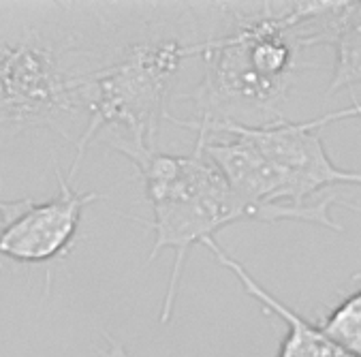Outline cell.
Masks as SVG:
<instances>
[{
    "mask_svg": "<svg viewBox=\"0 0 361 357\" xmlns=\"http://www.w3.org/2000/svg\"><path fill=\"white\" fill-rule=\"evenodd\" d=\"M205 135L197 133L192 152L176 157L159 152L157 148L133 146L124 137H107V144L130 159L146 184V197L154 214L152 223L139 219L141 225L154 229V246L146 263H152L165 248L176 250L161 308V323H167L173 315L184 261L190 248L199 244L203 246L207 238H214L216 231L233 223H261L259 210L240 201L221 171L205 157Z\"/></svg>",
    "mask_w": 361,
    "mask_h": 357,
    "instance_id": "6da1fadb",
    "label": "cell"
},
{
    "mask_svg": "<svg viewBox=\"0 0 361 357\" xmlns=\"http://www.w3.org/2000/svg\"><path fill=\"white\" fill-rule=\"evenodd\" d=\"M300 3L286 9L259 5L255 13H235L231 30L188 45V56H201L203 80L180 99L199 107V120L235 122L238 111L271 116L295 73Z\"/></svg>",
    "mask_w": 361,
    "mask_h": 357,
    "instance_id": "7a4b0ae2",
    "label": "cell"
},
{
    "mask_svg": "<svg viewBox=\"0 0 361 357\" xmlns=\"http://www.w3.org/2000/svg\"><path fill=\"white\" fill-rule=\"evenodd\" d=\"M188 45L180 41L141 43L126 56L97 73L84 78L82 101L88 107V126L78 139V155L68 178L73 176L88 146L107 126L128 128L133 146L157 148L161 118L167 116V97Z\"/></svg>",
    "mask_w": 361,
    "mask_h": 357,
    "instance_id": "3957f363",
    "label": "cell"
},
{
    "mask_svg": "<svg viewBox=\"0 0 361 357\" xmlns=\"http://www.w3.org/2000/svg\"><path fill=\"white\" fill-rule=\"evenodd\" d=\"M359 105L348 109H340L334 114H325L321 118L302 120V122H286L271 120L259 126H246L238 122H212V120H182L171 114L165 118L184 128H192L205 137L214 133L242 135L267 159L274 167L284 171L286 176L295 178L312 197H319L336 186H357L359 171H346L331 163L325 144L321 139V131L338 120L357 118Z\"/></svg>",
    "mask_w": 361,
    "mask_h": 357,
    "instance_id": "277c9868",
    "label": "cell"
},
{
    "mask_svg": "<svg viewBox=\"0 0 361 357\" xmlns=\"http://www.w3.org/2000/svg\"><path fill=\"white\" fill-rule=\"evenodd\" d=\"M58 195L47 201L30 197L0 201V257L20 263H45L62 257L73 244L84 210L99 193H80L56 165Z\"/></svg>",
    "mask_w": 361,
    "mask_h": 357,
    "instance_id": "5b68a950",
    "label": "cell"
},
{
    "mask_svg": "<svg viewBox=\"0 0 361 357\" xmlns=\"http://www.w3.org/2000/svg\"><path fill=\"white\" fill-rule=\"evenodd\" d=\"M82 75H64L56 58L32 43L13 45L0 78V109L13 122L58 126V116L82 101Z\"/></svg>",
    "mask_w": 361,
    "mask_h": 357,
    "instance_id": "8992f818",
    "label": "cell"
},
{
    "mask_svg": "<svg viewBox=\"0 0 361 357\" xmlns=\"http://www.w3.org/2000/svg\"><path fill=\"white\" fill-rule=\"evenodd\" d=\"M359 3H302L298 39L302 47L329 45L336 54L329 95L348 90L355 105L359 90Z\"/></svg>",
    "mask_w": 361,
    "mask_h": 357,
    "instance_id": "52a82bcc",
    "label": "cell"
},
{
    "mask_svg": "<svg viewBox=\"0 0 361 357\" xmlns=\"http://www.w3.org/2000/svg\"><path fill=\"white\" fill-rule=\"evenodd\" d=\"M203 246H207L216 255V259H219V263L223 267H227L229 272H233L238 276L240 284L248 296H252L257 302L263 304L265 310L274 313L278 319L284 321L286 338L280 344L278 357H357V355L346 353L344 349L336 346L334 342H329L314 323H310L308 319H304L302 315L291 310L286 304H282L278 298H274L269 291H265L261 284L250 276V272L238 259H233L227 250H223L221 244L214 238H207L203 242Z\"/></svg>",
    "mask_w": 361,
    "mask_h": 357,
    "instance_id": "ba28073f",
    "label": "cell"
},
{
    "mask_svg": "<svg viewBox=\"0 0 361 357\" xmlns=\"http://www.w3.org/2000/svg\"><path fill=\"white\" fill-rule=\"evenodd\" d=\"M321 334L334 342L336 346L344 349L359 357L361 353V291H355L331 310V315L317 323Z\"/></svg>",
    "mask_w": 361,
    "mask_h": 357,
    "instance_id": "9c48e42d",
    "label": "cell"
},
{
    "mask_svg": "<svg viewBox=\"0 0 361 357\" xmlns=\"http://www.w3.org/2000/svg\"><path fill=\"white\" fill-rule=\"evenodd\" d=\"M103 338H105V342H107V357H130V355L126 353V349H124L114 336L103 334Z\"/></svg>",
    "mask_w": 361,
    "mask_h": 357,
    "instance_id": "30bf717a",
    "label": "cell"
},
{
    "mask_svg": "<svg viewBox=\"0 0 361 357\" xmlns=\"http://www.w3.org/2000/svg\"><path fill=\"white\" fill-rule=\"evenodd\" d=\"M11 54H13V45L7 43L5 39H0V78H3V71H5L7 60L11 58Z\"/></svg>",
    "mask_w": 361,
    "mask_h": 357,
    "instance_id": "8fae6325",
    "label": "cell"
}]
</instances>
